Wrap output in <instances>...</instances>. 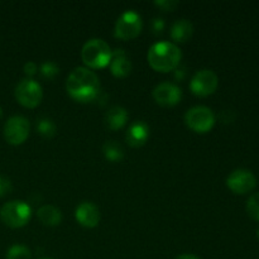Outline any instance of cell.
<instances>
[{
	"label": "cell",
	"instance_id": "12",
	"mask_svg": "<svg viewBox=\"0 0 259 259\" xmlns=\"http://www.w3.org/2000/svg\"><path fill=\"white\" fill-rule=\"evenodd\" d=\"M75 218L78 224L91 229V228L98 227L100 223V211L95 204L90 201H83L76 207Z\"/></svg>",
	"mask_w": 259,
	"mask_h": 259
},
{
	"label": "cell",
	"instance_id": "28",
	"mask_svg": "<svg viewBox=\"0 0 259 259\" xmlns=\"http://www.w3.org/2000/svg\"><path fill=\"white\" fill-rule=\"evenodd\" d=\"M2 116H3V109L0 108V119H2Z\"/></svg>",
	"mask_w": 259,
	"mask_h": 259
},
{
	"label": "cell",
	"instance_id": "1",
	"mask_svg": "<svg viewBox=\"0 0 259 259\" xmlns=\"http://www.w3.org/2000/svg\"><path fill=\"white\" fill-rule=\"evenodd\" d=\"M67 94L78 103H91L100 96V80L88 67H76L71 71L66 81Z\"/></svg>",
	"mask_w": 259,
	"mask_h": 259
},
{
	"label": "cell",
	"instance_id": "24",
	"mask_svg": "<svg viewBox=\"0 0 259 259\" xmlns=\"http://www.w3.org/2000/svg\"><path fill=\"white\" fill-rule=\"evenodd\" d=\"M13 191V185L9 179L0 176V197H4Z\"/></svg>",
	"mask_w": 259,
	"mask_h": 259
},
{
	"label": "cell",
	"instance_id": "6",
	"mask_svg": "<svg viewBox=\"0 0 259 259\" xmlns=\"http://www.w3.org/2000/svg\"><path fill=\"white\" fill-rule=\"evenodd\" d=\"M143 28L142 17L134 10H126L118 18L114 28L115 38L121 40H132L138 37Z\"/></svg>",
	"mask_w": 259,
	"mask_h": 259
},
{
	"label": "cell",
	"instance_id": "23",
	"mask_svg": "<svg viewBox=\"0 0 259 259\" xmlns=\"http://www.w3.org/2000/svg\"><path fill=\"white\" fill-rule=\"evenodd\" d=\"M154 5L158 7L159 9L164 10V12H172L177 8L179 2H176V0H158V2H154Z\"/></svg>",
	"mask_w": 259,
	"mask_h": 259
},
{
	"label": "cell",
	"instance_id": "4",
	"mask_svg": "<svg viewBox=\"0 0 259 259\" xmlns=\"http://www.w3.org/2000/svg\"><path fill=\"white\" fill-rule=\"evenodd\" d=\"M32 218V207L22 200H13L7 202L0 209V219L7 227L18 229L29 223Z\"/></svg>",
	"mask_w": 259,
	"mask_h": 259
},
{
	"label": "cell",
	"instance_id": "22",
	"mask_svg": "<svg viewBox=\"0 0 259 259\" xmlns=\"http://www.w3.org/2000/svg\"><path fill=\"white\" fill-rule=\"evenodd\" d=\"M247 212L252 219L259 222V192H255L248 199Z\"/></svg>",
	"mask_w": 259,
	"mask_h": 259
},
{
	"label": "cell",
	"instance_id": "15",
	"mask_svg": "<svg viewBox=\"0 0 259 259\" xmlns=\"http://www.w3.org/2000/svg\"><path fill=\"white\" fill-rule=\"evenodd\" d=\"M128 121V111L123 106H111L105 114V124L110 131H119L124 128Z\"/></svg>",
	"mask_w": 259,
	"mask_h": 259
},
{
	"label": "cell",
	"instance_id": "21",
	"mask_svg": "<svg viewBox=\"0 0 259 259\" xmlns=\"http://www.w3.org/2000/svg\"><path fill=\"white\" fill-rule=\"evenodd\" d=\"M39 72L45 78L52 80V78H55L58 75L60 67H58L57 63L52 62V61H46V62H43L39 66Z\"/></svg>",
	"mask_w": 259,
	"mask_h": 259
},
{
	"label": "cell",
	"instance_id": "7",
	"mask_svg": "<svg viewBox=\"0 0 259 259\" xmlns=\"http://www.w3.org/2000/svg\"><path fill=\"white\" fill-rule=\"evenodd\" d=\"M15 99L22 106L28 109L37 108L43 99L42 86L33 78H23L14 91Z\"/></svg>",
	"mask_w": 259,
	"mask_h": 259
},
{
	"label": "cell",
	"instance_id": "10",
	"mask_svg": "<svg viewBox=\"0 0 259 259\" xmlns=\"http://www.w3.org/2000/svg\"><path fill=\"white\" fill-rule=\"evenodd\" d=\"M227 186L232 192L237 195H245L253 191L257 186V177L250 169H234L227 179Z\"/></svg>",
	"mask_w": 259,
	"mask_h": 259
},
{
	"label": "cell",
	"instance_id": "18",
	"mask_svg": "<svg viewBox=\"0 0 259 259\" xmlns=\"http://www.w3.org/2000/svg\"><path fill=\"white\" fill-rule=\"evenodd\" d=\"M104 157L108 159L109 162H120L124 158V149L121 144H119L116 141H108L105 142L103 147Z\"/></svg>",
	"mask_w": 259,
	"mask_h": 259
},
{
	"label": "cell",
	"instance_id": "17",
	"mask_svg": "<svg viewBox=\"0 0 259 259\" xmlns=\"http://www.w3.org/2000/svg\"><path fill=\"white\" fill-rule=\"evenodd\" d=\"M192 33L194 25L187 19L176 20L171 27V38L177 43L187 42L192 37Z\"/></svg>",
	"mask_w": 259,
	"mask_h": 259
},
{
	"label": "cell",
	"instance_id": "29",
	"mask_svg": "<svg viewBox=\"0 0 259 259\" xmlns=\"http://www.w3.org/2000/svg\"><path fill=\"white\" fill-rule=\"evenodd\" d=\"M257 237H258V239H259V229L257 230Z\"/></svg>",
	"mask_w": 259,
	"mask_h": 259
},
{
	"label": "cell",
	"instance_id": "8",
	"mask_svg": "<svg viewBox=\"0 0 259 259\" xmlns=\"http://www.w3.org/2000/svg\"><path fill=\"white\" fill-rule=\"evenodd\" d=\"M30 133V124L27 118L14 115L4 124V138L12 146H20L28 139Z\"/></svg>",
	"mask_w": 259,
	"mask_h": 259
},
{
	"label": "cell",
	"instance_id": "2",
	"mask_svg": "<svg viewBox=\"0 0 259 259\" xmlns=\"http://www.w3.org/2000/svg\"><path fill=\"white\" fill-rule=\"evenodd\" d=\"M181 58L182 52L179 46L167 40L152 45L147 53L149 66L157 72L175 71L181 63Z\"/></svg>",
	"mask_w": 259,
	"mask_h": 259
},
{
	"label": "cell",
	"instance_id": "30",
	"mask_svg": "<svg viewBox=\"0 0 259 259\" xmlns=\"http://www.w3.org/2000/svg\"><path fill=\"white\" fill-rule=\"evenodd\" d=\"M42 259H52V258H42Z\"/></svg>",
	"mask_w": 259,
	"mask_h": 259
},
{
	"label": "cell",
	"instance_id": "27",
	"mask_svg": "<svg viewBox=\"0 0 259 259\" xmlns=\"http://www.w3.org/2000/svg\"><path fill=\"white\" fill-rule=\"evenodd\" d=\"M175 259H201V258L197 257V255H194V254H181Z\"/></svg>",
	"mask_w": 259,
	"mask_h": 259
},
{
	"label": "cell",
	"instance_id": "16",
	"mask_svg": "<svg viewBox=\"0 0 259 259\" xmlns=\"http://www.w3.org/2000/svg\"><path fill=\"white\" fill-rule=\"evenodd\" d=\"M37 217L46 227H57L62 222V212L53 205H43L38 209Z\"/></svg>",
	"mask_w": 259,
	"mask_h": 259
},
{
	"label": "cell",
	"instance_id": "20",
	"mask_svg": "<svg viewBox=\"0 0 259 259\" xmlns=\"http://www.w3.org/2000/svg\"><path fill=\"white\" fill-rule=\"evenodd\" d=\"M7 259H32V253L25 245L14 244L8 249Z\"/></svg>",
	"mask_w": 259,
	"mask_h": 259
},
{
	"label": "cell",
	"instance_id": "9",
	"mask_svg": "<svg viewBox=\"0 0 259 259\" xmlns=\"http://www.w3.org/2000/svg\"><path fill=\"white\" fill-rule=\"evenodd\" d=\"M218 85H219V78H218L217 73L209 68H204V70L197 71L192 76L189 86L194 95L206 98L217 91Z\"/></svg>",
	"mask_w": 259,
	"mask_h": 259
},
{
	"label": "cell",
	"instance_id": "11",
	"mask_svg": "<svg viewBox=\"0 0 259 259\" xmlns=\"http://www.w3.org/2000/svg\"><path fill=\"white\" fill-rule=\"evenodd\" d=\"M154 101L158 105L164 106V108H171V106L177 105L182 99V90L172 82H162L158 83L153 89Z\"/></svg>",
	"mask_w": 259,
	"mask_h": 259
},
{
	"label": "cell",
	"instance_id": "26",
	"mask_svg": "<svg viewBox=\"0 0 259 259\" xmlns=\"http://www.w3.org/2000/svg\"><path fill=\"white\" fill-rule=\"evenodd\" d=\"M152 28H153L154 33H161L164 29V20L162 18H154L153 22H152Z\"/></svg>",
	"mask_w": 259,
	"mask_h": 259
},
{
	"label": "cell",
	"instance_id": "5",
	"mask_svg": "<svg viewBox=\"0 0 259 259\" xmlns=\"http://www.w3.org/2000/svg\"><path fill=\"white\" fill-rule=\"evenodd\" d=\"M215 121H217L215 114L207 106H194L185 114V123H186L187 128H190L195 133H207L214 128Z\"/></svg>",
	"mask_w": 259,
	"mask_h": 259
},
{
	"label": "cell",
	"instance_id": "19",
	"mask_svg": "<svg viewBox=\"0 0 259 259\" xmlns=\"http://www.w3.org/2000/svg\"><path fill=\"white\" fill-rule=\"evenodd\" d=\"M37 132L45 138H52L56 136V124L48 118H40L37 121Z\"/></svg>",
	"mask_w": 259,
	"mask_h": 259
},
{
	"label": "cell",
	"instance_id": "25",
	"mask_svg": "<svg viewBox=\"0 0 259 259\" xmlns=\"http://www.w3.org/2000/svg\"><path fill=\"white\" fill-rule=\"evenodd\" d=\"M23 70H24V73L28 76V78H32L33 76L37 73L38 66L37 63L33 62V61H28V62L24 65V67H23Z\"/></svg>",
	"mask_w": 259,
	"mask_h": 259
},
{
	"label": "cell",
	"instance_id": "14",
	"mask_svg": "<svg viewBox=\"0 0 259 259\" xmlns=\"http://www.w3.org/2000/svg\"><path fill=\"white\" fill-rule=\"evenodd\" d=\"M111 73L118 78H124L132 72V62L124 50H115L109 63Z\"/></svg>",
	"mask_w": 259,
	"mask_h": 259
},
{
	"label": "cell",
	"instance_id": "3",
	"mask_svg": "<svg viewBox=\"0 0 259 259\" xmlns=\"http://www.w3.org/2000/svg\"><path fill=\"white\" fill-rule=\"evenodd\" d=\"M113 56L110 46L100 38L89 39L81 50V58L90 70H100L109 66Z\"/></svg>",
	"mask_w": 259,
	"mask_h": 259
},
{
	"label": "cell",
	"instance_id": "13",
	"mask_svg": "<svg viewBox=\"0 0 259 259\" xmlns=\"http://www.w3.org/2000/svg\"><path fill=\"white\" fill-rule=\"evenodd\" d=\"M149 138V126L144 121H134L125 134V141L133 148L144 146Z\"/></svg>",
	"mask_w": 259,
	"mask_h": 259
}]
</instances>
